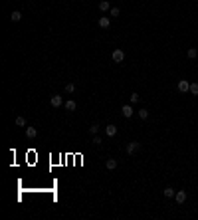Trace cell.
Returning <instances> with one entry per match:
<instances>
[{
  "instance_id": "cell-8",
  "label": "cell",
  "mask_w": 198,
  "mask_h": 220,
  "mask_svg": "<svg viewBox=\"0 0 198 220\" xmlns=\"http://www.w3.org/2000/svg\"><path fill=\"white\" fill-rule=\"evenodd\" d=\"M105 133H107V137H115V135H117V127H115V125H107L105 127Z\"/></svg>"
},
{
  "instance_id": "cell-9",
  "label": "cell",
  "mask_w": 198,
  "mask_h": 220,
  "mask_svg": "<svg viewBox=\"0 0 198 220\" xmlns=\"http://www.w3.org/2000/svg\"><path fill=\"white\" fill-rule=\"evenodd\" d=\"M105 167H107V171H115V169H117V161H115V159H107L105 161Z\"/></svg>"
},
{
  "instance_id": "cell-6",
  "label": "cell",
  "mask_w": 198,
  "mask_h": 220,
  "mask_svg": "<svg viewBox=\"0 0 198 220\" xmlns=\"http://www.w3.org/2000/svg\"><path fill=\"white\" fill-rule=\"evenodd\" d=\"M109 26H111V20L107 16H101L99 18V28H109Z\"/></svg>"
},
{
  "instance_id": "cell-5",
  "label": "cell",
  "mask_w": 198,
  "mask_h": 220,
  "mask_svg": "<svg viewBox=\"0 0 198 220\" xmlns=\"http://www.w3.org/2000/svg\"><path fill=\"white\" fill-rule=\"evenodd\" d=\"M174 198H176V202H178V204H182V202L186 200V190H178V192L174 194Z\"/></svg>"
},
{
  "instance_id": "cell-10",
  "label": "cell",
  "mask_w": 198,
  "mask_h": 220,
  "mask_svg": "<svg viewBox=\"0 0 198 220\" xmlns=\"http://www.w3.org/2000/svg\"><path fill=\"white\" fill-rule=\"evenodd\" d=\"M121 111H123V117H133V113H135L131 105H123V109H121Z\"/></svg>"
},
{
  "instance_id": "cell-13",
  "label": "cell",
  "mask_w": 198,
  "mask_h": 220,
  "mask_svg": "<svg viewBox=\"0 0 198 220\" xmlns=\"http://www.w3.org/2000/svg\"><path fill=\"white\" fill-rule=\"evenodd\" d=\"M109 0H101V2H99V10H101V12H107V10H109Z\"/></svg>"
},
{
  "instance_id": "cell-7",
  "label": "cell",
  "mask_w": 198,
  "mask_h": 220,
  "mask_svg": "<svg viewBox=\"0 0 198 220\" xmlns=\"http://www.w3.org/2000/svg\"><path fill=\"white\" fill-rule=\"evenodd\" d=\"M36 135H38L36 127H26V137L28 139H36Z\"/></svg>"
},
{
  "instance_id": "cell-11",
  "label": "cell",
  "mask_w": 198,
  "mask_h": 220,
  "mask_svg": "<svg viewBox=\"0 0 198 220\" xmlns=\"http://www.w3.org/2000/svg\"><path fill=\"white\" fill-rule=\"evenodd\" d=\"M163 194H165L166 198H174V194H176V190H174V188H171V187H166L165 190H163Z\"/></svg>"
},
{
  "instance_id": "cell-14",
  "label": "cell",
  "mask_w": 198,
  "mask_h": 220,
  "mask_svg": "<svg viewBox=\"0 0 198 220\" xmlns=\"http://www.w3.org/2000/svg\"><path fill=\"white\" fill-rule=\"evenodd\" d=\"M186 56H188L190 60H194V58L198 56V50H196V48H188V52H186Z\"/></svg>"
},
{
  "instance_id": "cell-23",
  "label": "cell",
  "mask_w": 198,
  "mask_h": 220,
  "mask_svg": "<svg viewBox=\"0 0 198 220\" xmlns=\"http://www.w3.org/2000/svg\"><path fill=\"white\" fill-rule=\"evenodd\" d=\"M119 12H121L119 8H111V16H119Z\"/></svg>"
},
{
  "instance_id": "cell-2",
  "label": "cell",
  "mask_w": 198,
  "mask_h": 220,
  "mask_svg": "<svg viewBox=\"0 0 198 220\" xmlns=\"http://www.w3.org/2000/svg\"><path fill=\"white\" fill-rule=\"evenodd\" d=\"M139 149H141V143H137V141H131V143L127 145V153H129V155H135Z\"/></svg>"
},
{
  "instance_id": "cell-20",
  "label": "cell",
  "mask_w": 198,
  "mask_h": 220,
  "mask_svg": "<svg viewBox=\"0 0 198 220\" xmlns=\"http://www.w3.org/2000/svg\"><path fill=\"white\" fill-rule=\"evenodd\" d=\"M16 125H18V127H24V125H26L24 117H16Z\"/></svg>"
},
{
  "instance_id": "cell-19",
  "label": "cell",
  "mask_w": 198,
  "mask_h": 220,
  "mask_svg": "<svg viewBox=\"0 0 198 220\" xmlns=\"http://www.w3.org/2000/svg\"><path fill=\"white\" fill-rule=\"evenodd\" d=\"M97 131H99V125H97V123H93V125L89 127V133H91V135H95Z\"/></svg>"
},
{
  "instance_id": "cell-16",
  "label": "cell",
  "mask_w": 198,
  "mask_h": 220,
  "mask_svg": "<svg viewBox=\"0 0 198 220\" xmlns=\"http://www.w3.org/2000/svg\"><path fill=\"white\" fill-rule=\"evenodd\" d=\"M139 117H141V119H147V117H149V111H147V109H139Z\"/></svg>"
},
{
  "instance_id": "cell-1",
  "label": "cell",
  "mask_w": 198,
  "mask_h": 220,
  "mask_svg": "<svg viewBox=\"0 0 198 220\" xmlns=\"http://www.w3.org/2000/svg\"><path fill=\"white\" fill-rule=\"evenodd\" d=\"M111 58H113V62H117V64H121V62L125 60V52H123V50H115V52L111 54Z\"/></svg>"
},
{
  "instance_id": "cell-4",
  "label": "cell",
  "mask_w": 198,
  "mask_h": 220,
  "mask_svg": "<svg viewBox=\"0 0 198 220\" xmlns=\"http://www.w3.org/2000/svg\"><path fill=\"white\" fill-rule=\"evenodd\" d=\"M50 103H52L53 107H59V105H64V99H61V95H52Z\"/></svg>"
},
{
  "instance_id": "cell-22",
  "label": "cell",
  "mask_w": 198,
  "mask_h": 220,
  "mask_svg": "<svg viewBox=\"0 0 198 220\" xmlns=\"http://www.w3.org/2000/svg\"><path fill=\"white\" fill-rule=\"evenodd\" d=\"M103 141H101V137H93V145H101Z\"/></svg>"
},
{
  "instance_id": "cell-12",
  "label": "cell",
  "mask_w": 198,
  "mask_h": 220,
  "mask_svg": "<svg viewBox=\"0 0 198 220\" xmlns=\"http://www.w3.org/2000/svg\"><path fill=\"white\" fill-rule=\"evenodd\" d=\"M10 20H12V22H20V20H22V12H20V10H14V12L10 14Z\"/></svg>"
},
{
  "instance_id": "cell-15",
  "label": "cell",
  "mask_w": 198,
  "mask_h": 220,
  "mask_svg": "<svg viewBox=\"0 0 198 220\" xmlns=\"http://www.w3.org/2000/svg\"><path fill=\"white\" fill-rule=\"evenodd\" d=\"M75 107H77V105H75V101H73V99L66 101V109H67V111H73V109H75Z\"/></svg>"
},
{
  "instance_id": "cell-3",
  "label": "cell",
  "mask_w": 198,
  "mask_h": 220,
  "mask_svg": "<svg viewBox=\"0 0 198 220\" xmlns=\"http://www.w3.org/2000/svg\"><path fill=\"white\" fill-rule=\"evenodd\" d=\"M178 91H182V93L190 91V83H188L186 80H180V81H178Z\"/></svg>"
},
{
  "instance_id": "cell-18",
  "label": "cell",
  "mask_w": 198,
  "mask_h": 220,
  "mask_svg": "<svg viewBox=\"0 0 198 220\" xmlns=\"http://www.w3.org/2000/svg\"><path fill=\"white\" fill-rule=\"evenodd\" d=\"M66 91H67V93H73V91H75V83H67Z\"/></svg>"
},
{
  "instance_id": "cell-17",
  "label": "cell",
  "mask_w": 198,
  "mask_h": 220,
  "mask_svg": "<svg viewBox=\"0 0 198 220\" xmlns=\"http://www.w3.org/2000/svg\"><path fill=\"white\" fill-rule=\"evenodd\" d=\"M190 93L198 95V83H190Z\"/></svg>"
},
{
  "instance_id": "cell-21",
  "label": "cell",
  "mask_w": 198,
  "mask_h": 220,
  "mask_svg": "<svg viewBox=\"0 0 198 220\" xmlns=\"http://www.w3.org/2000/svg\"><path fill=\"white\" fill-rule=\"evenodd\" d=\"M129 99H131V103H139V93H131Z\"/></svg>"
}]
</instances>
